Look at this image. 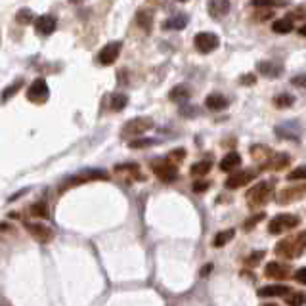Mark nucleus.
Wrapping results in <instances>:
<instances>
[{"label": "nucleus", "mask_w": 306, "mask_h": 306, "mask_svg": "<svg viewBox=\"0 0 306 306\" xmlns=\"http://www.w3.org/2000/svg\"><path fill=\"white\" fill-rule=\"evenodd\" d=\"M306 251V230L296 234L295 238H285L278 243L276 254L282 258H296Z\"/></svg>", "instance_id": "nucleus-1"}, {"label": "nucleus", "mask_w": 306, "mask_h": 306, "mask_svg": "<svg viewBox=\"0 0 306 306\" xmlns=\"http://www.w3.org/2000/svg\"><path fill=\"white\" fill-rule=\"evenodd\" d=\"M274 196V182H258L247 192V203L251 208H258V207H264Z\"/></svg>", "instance_id": "nucleus-2"}, {"label": "nucleus", "mask_w": 306, "mask_h": 306, "mask_svg": "<svg viewBox=\"0 0 306 306\" xmlns=\"http://www.w3.org/2000/svg\"><path fill=\"white\" fill-rule=\"evenodd\" d=\"M300 224V218L296 216V214H278L276 218L270 220V224H268V232L272 234V236H278V234H284V232H289V230L296 228Z\"/></svg>", "instance_id": "nucleus-3"}, {"label": "nucleus", "mask_w": 306, "mask_h": 306, "mask_svg": "<svg viewBox=\"0 0 306 306\" xmlns=\"http://www.w3.org/2000/svg\"><path fill=\"white\" fill-rule=\"evenodd\" d=\"M152 170L161 182H174L178 178V168L166 159H155L152 163Z\"/></svg>", "instance_id": "nucleus-4"}, {"label": "nucleus", "mask_w": 306, "mask_h": 306, "mask_svg": "<svg viewBox=\"0 0 306 306\" xmlns=\"http://www.w3.org/2000/svg\"><path fill=\"white\" fill-rule=\"evenodd\" d=\"M153 126L152 119H148V117H136V119H130L124 126H122V136L124 138H136V136H140L144 132H148L150 128Z\"/></svg>", "instance_id": "nucleus-5"}, {"label": "nucleus", "mask_w": 306, "mask_h": 306, "mask_svg": "<svg viewBox=\"0 0 306 306\" xmlns=\"http://www.w3.org/2000/svg\"><path fill=\"white\" fill-rule=\"evenodd\" d=\"M258 172H260L258 168H243V170H238V172H234L226 180V188L228 190H238L241 186H247V184H251L252 180L258 176Z\"/></svg>", "instance_id": "nucleus-6"}, {"label": "nucleus", "mask_w": 306, "mask_h": 306, "mask_svg": "<svg viewBox=\"0 0 306 306\" xmlns=\"http://www.w3.org/2000/svg\"><path fill=\"white\" fill-rule=\"evenodd\" d=\"M88 180H108V172H106V170H98V168L84 170V172H80V174L69 178L66 184H64V188H62V192H66L67 188H71V186H80V184H84Z\"/></svg>", "instance_id": "nucleus-7"}, {"label": "nucleus", "mask_w": 306, "mask_h": 306, "mask_svg": "<svg viewBox=\"0 0 306 306\" xmlns=\"http://www.w3.org/2000/svg\"><path fill=\"white\" fill-rule=\"evenodd\" d=\"M48 96H50V88L44 78H36L31 82V86L27 88V100L33 104H44Z\"/></svg>", "instance_id": "nucleus-8"}, {"label": "nucleus", "mask_w": 306, "mask_h": 306, "mask_svg": "<svg viewBox=\"0 0 306 306\" xmlns=\"http://www.w3.org/2000/svg\"><path fill=\"white\" fill-rule=\"evenodd\" d=\"M194 44H196L197 52H201V54H210V52H214V50L220 46V38L214 33H199V34H196Z\"/></svg>", "instance_id": "nucleus-9"}, {"label": "nucleus", "mask_w": 306, "mask_h": 306, "mask_svg": "<svg viewBox=\"0 0 306 306\" xmlns=\"http://www.w3.org/2000/svg\"><path fill=\"white\" fill-rule=\"evenodd\" d=\"M300 199H306V184H295V186L285 188L278 194V203L280 205H289V203L300 201Z\"/></svg>", "instance_id": "nucleus-10"}, {"label": "nucleus", "mask_w": 306, "mask_h": 306, "mask_svg": "<svg viewBox=\"0 0 306 306\" xmlns=\"http://www.w3.org/2000/svg\"><path fill=\"white\" fill-rule=\"evenodd\" d=\"M120 50H122V42L120 40H113V42L106 44L98 54V64L100 66H113L119 58Z\"/></svg>", "instance_id": "nucleus-11"}, {"label": "nucleus", "mask_w": 306, "mask_h": 306, "mask_svg": "<svg viewBox=\"0 0 306 306\" xmlns=\"http://www.w3.org/2000/svg\"><path fill=\"white\" fill-rule=\"evenodd\" d=\"M274 132H276V136L278 138H284V140H296L298 142V138H300V124L298 122H295V120H285V122H282V124H278L276 128H274Z\"/></svg>", "instance_id": "nucleus-12"}, {"label": "nucleus", "mask_w": 306, "mask_h": 306, "mask_svg": "<svg viewBox=\"0 0 306 306\" xmlns=\"http://www.w3.org/2000/svg\"><path fill=\"white\" fill-rule=\"evenodd\" d=\"M264 276L270 280H289L293 278V270L282 262H268L264 268Z\"/></svg>", "instance_id": "nucleus-13"}, {"label": "nucleus", "mask_w": 306, "mask_h": 306, "mask_svg": "<svg viewBox=\"0 0 306 306\" xmlns=\"http://www.w3.org/2000/svg\"><path fill=\"white\" fill-rule=\"evenodd\" d=\"M25 228L29 230V234L33 236L36 241L40 243H48V241L54 240V230L48 228V226H42V224H25Z\"/></svg>", "instance_id": "nucleus-14"}, {"label": "nucleus", "mask_w": 306, "mask_h": 306, "mask_svg": "<svg viewBox=\"0 0 306 306\" xmlns=\"http://www.w3.org/2000/svg\"><path fill=\"white\" fill-rule=\"evenodd\" d=\"M56 25H58V22H56L54 16H40V18H36L34 20V31L38 34H44V36H48V34H52L56 31Z\"/></svg>", "instance_id": "nucleus-15"}, {"label": "nucleus", "mask_w": 306, "mask_h": 306, "mask_svg": "<svg viewBox=\"0 0 306 306\" xmlns=\"http://www.w3.org/2000/svg\"><path fill=\"white\" fill-rule=\"evenodd\" d=\"M251 157L256 161V163L260 164V166H268L270 163V159L274 157V152L268 148V146H260V144H256V146H252L251 148Z\"/></svg>", "instance_id": "nucleus-16"}, {"label": "nucleus", "mask_w": 306, "mask_h": 306, "mask_svg": "<svg viewBox=\"0 0 306 306\" xmlns=\"http://www.w3.org/2000/svg\"><path fill=\"white\" fill-rule=\"evenodd\" d=\"M256 71L262 73V76H268V78H276L284 73V66L276 64V62H258L256 64Z\"/></svg>", "instance_id": "nucleus-17"}, {"label": "nucleus", "mask_w": 306, "mask_h": 306, "mask_svg": "<svg viewBox=\"0 0 306 306\" xmlns=\"http://www.w3.org/2000/svg\"><path fill=\"white\" fill-rule=\"evenodd\" d=\"M207 8H208V14L214 20H220V18H224L230 12V2L228 0H210Z\"/></svg>", "instance_id": "nucleus-18"}, {"label": "nucleus", "mask_w": 306, "mask_h": 306, "mask_svg": "<svg viewBox=\"0 0 306 306\" xmlns=\"http://www.w3.org/2000/svg\"><path fill=\"white\" fill-rule=\"evenodd\" d=\"M205 106H207L208 110H212V111L226 110V108H228V100L224 98L222 94H218V92H214V94H208V96H207V100H205Z\"/></svg>", "instance_id": "nucleus-19"}, {"label": "nucleus", "mask_w": 306, "mask_h": 306, "mask_svg": "<svg viewBox=\"0 0 306 306\" xmlns=\"http://www.w3.org/2000/svg\"><path fill=\"white\" fill-rule=\"evenodd\" d=\"M188 23H190V18H188L186 14H176L172 16L170 20H166L163 23V29H172V31H180V29H184Z\"/></svg>", "instance_id": "nucleus-20"}, {"label": "nucleus", "mask_w": 306, "mask_h": 306, "mask_svg": "<svg viewBox=\"0 0 306 306\" xmlns=\"http://www.w3.org/2000/svg\"><path fill=\"white\" fill-rule=\"evenodd\" d=\"M291 289L287 285H266L258 291V296H285Z\"/></svg>", "instance_id": "nucleus-21"}, {"label": "nucleus", "mask_w": 306, "mask_h": 306, "mask_svg": "<svg viewBox=\"0 0 306 306\" xmlns=\"http://www.w3.org/2000/svg\"><path fill=\"white\" fill-rule=\"evenodd\" d=\"M241 164V155L236 152L228 153L222 161H220V170H224V172H230L232 168H238Z\"/></svg>", "instance_id": "nucleus-22"}, {"label": "nucleus", "mask_w": 306, "mask_h": 306, "mask_svg": "<svg viewBox=\"0 0 306 306\" xmlns=\"http://www.w3.org/2000/svg\"><path fill=\"white\" fill-rule=\"evenodd\" d=\"M291 163V157L287 153H274V157L270 159V163L266 168H274V170H282V168H287Z\"/></svg>", "instance_id": "nucleus-23"}, {"label": "nucleus", "mask_w": 306, "mask_h": 306, "mask_svg": "<svg viewBox=\"0 0 306 306\" xmlns=\"http://www.w3.org/2000/svg\"><path fill=\"white\" fill-rule=\"evenodd\" d=\"M272 29H274V33L287 34V33H291V31L295 29V22H293L291 18H282V20L274 22Z\"/></svg>", "instance_id": "nucleus-24"}, {"label": "nucleus", "mask_w": 306, "mask_h": 306, "mask_svg": "<svg viewBox=\"0 0 306 306\" xmlns=\"http://www.w3.org/2000/svg\"><path fill=\"white\" fill-rule=\"evenodd\" d=\"M190 96H192V92H190V86H186V84H178L168 94V98L172 100V102H186Z\"/></svg>", "instance_id": "nucleus-25"}, {"label": "nucleus", "mask_w": 306, "mask_h": 306, "mask_svg": "<svg viewBox=\"0 0 306 306\" xmlns=\"http://www.w3.org/2000/svg\"><path fill=\"white\" fill-rule=\"evenodd\" d=\"M234 236H236V230H222V232H218L216 236H214V240H212V245L214 247H224L228 241L234 240Z\"/></svg>", "instance_id": "nucleus-26"}, {"label": "nucleus", "mask_w": 306, "mask_h": 306, "mask_svg": "<svg viewBox=\"0 0 306 306\" xmlns=\"http://www.w3.org/2000/svg\"><path fill=\"white\" fill-rule=\"evenodd\" d=\"M285 302L287 306H304L306 302V295L304 293H298V291H289L287 295H285Z\"/></svg>", "instance_id": "nucleus-27"}, {"label": "nucleus", "mask_w": 306, "mask_h": 306, "mask_svg": "<svg viewBox=\"0 0 306 306\" xmlns=\"http://www.w3.org/2000/svg\"><path fill=\"white\" fill-rule=\"evenodd\" d=\"M136 23L142 27L144 31H150L153 25V16L152 12H146V10H140L138 12V16H136Z\"/></svg>", "instance_id": "nucleus-28"}, {"label": "nucleus", "mask_w": 306, "mask_h": 306, "mask_svg": "<svg viewBox=\"0 0 306 306\" xmlns=\"http://www.w3.org/2000/svg\"><path fill=\"white\" fill-rule=\"evenodd\" d=\"M293 104H295V98H293L291 94H287V92H282V94H278V96L274 98V106H276V108H280V110L291 108Z\"/></svg>", "instance_id": "nucleus-29"}, {"label": "nucleus", "mask_w": 306, "mask_h": 306, "mask_svg": "<svg viewBox=\"0 0 306 306\" xmlns=\"http://www.w3.org/2000/svg\"><path fill=\"white\" fill-rule=\"evenodd\" d=\"M128 104V96L126 94H115L111 98V110L113 111H122Z\"/></svg>", "instance_id": "nucleus-30"}, {"label": "nucleus", "mask_w": 306, "mask_h": 306, "mask_svg": "<svg viewBox=\"0 0 306 306\" xmlns=\"http://www.w3.org/2000/svg\"><path fill=\"white\" fill-rule=\"evenodd\" d=\"M29 212H31L33 216H38V218H48V216H50V214H48V207L44 205L42 201L33 203V205L29 207Z\"/></svg>", "instance_id": "nucleus-31"}, {"label": "nucleus", "mask_w": 306, "mask_h": 306, "mask_svg": "<svg viewBox=\"0 0 306 306\" xmlns=\"http://www.w3.org/2000/svg\"><path fill=\"white\" fill-rule=\"evenodd\" d=\"M210 166H212V163L210 161H199V163H196L194 166H192V174L194 176H205L210 170Z\"/></svg>", "instance_id": "nucleus-32"}, {"label": "nucleus", "mask_w": 306, "mask_h": 306, "mask_svg": "<svg viewBox=\"0 0 306 306\" xmlns=\"http://www.w3.org/2000/svg\"><path fill=\"white\" fill-rule=\"evenodd\" d=\"M22 86H23V78H18L14 84H10V86L4 88V92H2V98H0V100H2V102H8V100H10V96H14V94H16V92H18V90H20Z\"/></svg>", "instance_id": "nucleus-33"}, {"label": "nucleus", "mask_w": 306, "mask_h": 306, "mask_svg": "<svg viewBox=\"0 0 306 306\" xmlns=\"http://www.w3.org/2000/svg\"><path fill=\"white\" fill-rule=\"evenodd\" d=\"M287 180H291V182H296V180H306V164H300V166L293 168V170L287 174Z\"/></svg>", "instance_id": "nucleus-34"}, {"label": "nucleus", "mask_w": 306, "mask_h": 306, "mask_svg": "<svg viewBox=\"0 0 306 306\" xmlns=\"http://www.w3.org/2000/svg\"><path fill=\"white\" fill-rule=\"evenodd\" d=\"M16 20H18V23H22V25H27V23L33 22V12L27 10V8H22V10L16 14Z\"/></svg>", "instance_id": "nucleus-35"}, {"label": "nucleus", "mask_w": 306, "mask_h": 306, "mask_svg": "<svg viewBox=\"0 0 306 306\" xmlns=\"http://www.w3.org/2000/svg\"><path fill=\"white\" fill-rule=\"evenodd\" d=\"M264 254H266L264 251H254L252 254H249V256L245 258V264H247V266H251V268H252V266H256V264L262 260Z\"/></svg>", "instance_id": "nucleus-36"}, {"label": "nucleus", "mask_w": 306, "mask_h": 306, "mask_svg": "<svg viewBox=\"0 0 306 306\" xmlns=\"http://www.w3.org/2000/svg\"><path fill=\"white\" fill-rule=\"evenodd\" d=\"M264 212H258V214H254V216H251L249 220H245V224H243V228H245V232H249V230H252V226H256L260 220H264Z\"/></svg>", "instance_id": "nucleus-37"}, {"label": "nucleus", "mask_w": 306, "mask_h": 306, "mask_svg": "<svg viewBox=\"0 0 306 306\" xmlns=\"http://www.w3.org/2000/svg\"><path fill=\"white\" fill-rule=\"evenodd\" d=\"M184 157H186V150H174V152L168 155L166 161H170L172 164H176V163H180V161H184Z\"/></svg>", "instance_id": "nucleus-38"}, {"label": "nucleus", "mask_w": 306, "mask_h": 306, "mask_svg": "<svg viewBox=\"0 0 306 306\" xmlns=\"http://www.w3.org/2000/svg\"><path fill=\"white\" fill-rule=\"evenodd\" d=\"M155 140H150V138H146V140H132L128 146H130L132 150H140V148H148V146H153Z\"/></svg>", "instance_id": "nucleus-39"}, {"label": "nucleus", "mask_w": 306, "mask_h": 306, "mask_svg": "<svg viewBox=\"0 0 306 306\" xmlns=\"http://www.w3.org/2000/svg\"><path fill=\"white\" fill-rule=\"evenodd\" d=\"M192 190H194L196 194H203V192H207L208 190V182L207 180H197V182H194Z\"/></svg>", "instance_id": "nucleus-40"}, {"label": "nucleus", "mask_w": 306, "mask_h": 306, "mask_svg": "<svg viewBox=\"0 0 306 306\" xmlns=\"http://www.w3.org/2000/svg\"><path fill=\"white\" fill-rule=\"evenodd\" d=\"M240 82H241V84H245V86H252V84L256 82V76L252 75V73H247V75L241 76Z\"/></svg>", "instance_id": "nucleus-41"}, {"label": "nucleus", "mask_w": 306, "mask_h": 306, "mask_svg": "<svg viewBox=\"0 0 306 306\" xmlns=\"http://www.w3.org/2000/svg\"><path fill=\"white\" fill-rule=\"evenodd\" d=\"M291 82H293L295 86H298V88H306V73L293 76V78H291Z\"/></svg>", "instance_id": "nucleus-42"}, {"label": "nucleus", "mask_w": 306, "mask_h": 306, "mask_svg": "<svg viewBox=\"0 0 306 306\" xmlns=\"http://www.w3.org/2000/svg\"><path fill=\"white\" fill-rule=\"evenodd\" d=\"M295 280L298 282V284L306 285V266H304V268H300V270H296V272H295Z\"/></svg>", "instance_id": "nucleus-43"}, {"label": "nucleus", "mask_w": 306, "mask_h": 306, "mask_svg": "<svg viewBox=\"0 0 306 306\" xmlns=\"http://www.w3.org/2000/svg\"><path fill=\"white\" fill-rule=\"evenodd\" d=\"M252 6L254 8H276V6H280V4H276V2H252Z\"/></svg>", "instance_id": "nucleus-44"}, {"label": "nucleus", "mask_w": 306, "mask_h": 306, "mask_svg": "<svg viewBox=\"0 0 306 306\" xmlns=\"http://www.w3.org/2000/svg\"><path fill=\"white\" fill-rule=\"evenodd\" d=\"M293 16H295V18H306V4L304 6H300V8H296V10L293 12Z\"/></svg>", "instance_id": "nucleus-45"}, {"label": "nucleus", "mask_w": 306, "mask_h": 306, "mask_svg": "<svg viewBox=\"0 0 306 306\" xmlns=\"http://www.w3.org/2000/svg\"><path fill=\"white\" fill-rule=\"evenodd\" d=\"M208 272H212V264H207V266H205V268H203V270H201V276H203V278H205V276H207Z\"/></svg>", "instance_id": "nucleus-46"}, {"label": "nucleus", "mask_w": 306, "mask_h": 306, "mask_svg": "<svg viewBox=\"0 0 306 306\" xmlns=\"http://www.w3.org/2000/svg\"><path fill=\"white\" fill-rule=\"evenodd\" d=\"M182 115H197V110H182Z\"/></svg>", "instance_id": "nucleus-47"}, {"label": "nucleus", "mask_w": 306, "mask_h": 306, "mask_svg": "<svg viewBox=\"0 0 306 306\" xmlns=\"http://www.w3.org/2000/svg\"><path fill=\"white\" fill-rule=\"evenodd\" d=\"M6 230H12L10 224H6V222H0V232H6Z\"/></svg>", "instance_id": "nucleus-48"}, {"label": "nucleus", "mask_w": 306, "mask_h": 306, "mask_svg": "<svg viewBox=\"0 0 306 306\" xmlns=\"http://www.w3.org/2000/svg\"><path fill=\"white\" fill-rule=\"evenodd\" d=\"M298 33L302 34V36H306V23L302 25V27H300V31H298Z\"/></svg>", "instance_id": "nucleus-49"}, {"label": "nucleus", "mask_w": 306, "mask_h": 306, "mask_svg": "<svg viewBox=\"0 0 306 306\" xmlns=\"http://www.w3.org/2000/svg\"><path fill=\"white\" fill-rule=\"evenodd\" d=\"M264 306H276V304H264Z\"/></svg>", "instance_id": "nucleus-50"}]
</instances>
